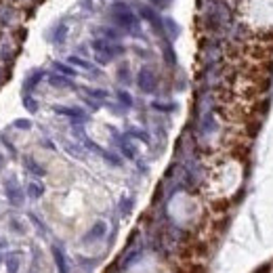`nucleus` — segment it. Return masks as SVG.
<instances>
[{"label": "nucleus", "mask_w": 273, "mask_h": 273, "mask_svg": "<svg viewBox=\"0 0 273 273\" xmlns=\"http://www.w3.org/2000/svg\"><path fill=\"white\" fill-rule=\"evenodd\" d=\"M103 233H105V223H101V221H99V223H95V227H92L91 233L87 235V240H92V238L97 240V238H101Z\"/></svg>", "instance_id": "nucleus-2"}, {"label": "nucleus", "mask_w": 273, "mask_h": 273, "mask_svg": "<svg viewBox=\"0 0 273 273\" xmlns=\"http://www.w3.org/2000/svg\"><path fill=\"white\" fill-rule=\"evenodd\" d=\"M53 254H55V261H57V267H59V273H68V261H65V254L59 246L53 248Z\"/></svg>", "instance_id": "nucleus-1"}]
</instances>
